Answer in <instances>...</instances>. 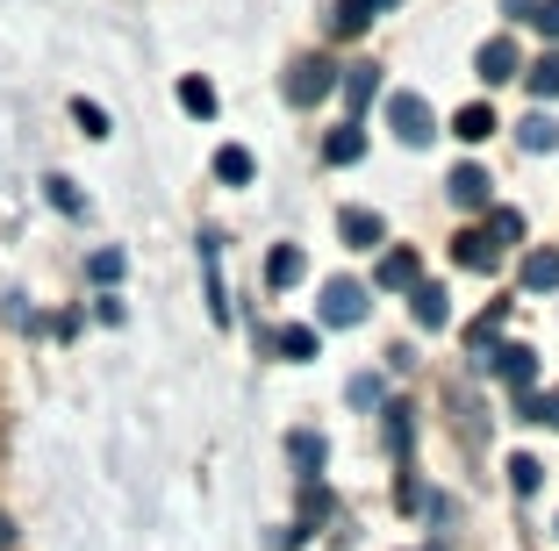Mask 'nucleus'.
Instances as JSON below:
<instances>
[{
    "label": "nucleus",
    "instance_id": "4c0bfd02",
    "mask_svg": "<svg viewBox=\"0 0 559 551\" xmlns=\"http://www.w3.org/2000/svg\"><path fill=\"white\" fill-rule=\"evenodd\" d=\"M552 530H559V523H552Z\"/></svg>",
    "mask_w": 559,
    "mask_h": 551
},
{
    "label": "nucleus",
    "instance_id": "e433bc0d",
    "mask_svg": "<svg viewBox=\"0 0 559 551\" xmlns=\"http://www.w3.org/2000/svg\"><path fill=\"white\" fill-rule=\"evenodd\" d=\"M373 8H395V0H373Z\"/></svg>",
    "mask_w": 559,
    "mask_h": 551
},
{
    "label": "nucleus",
    "instance_id": "c756f323",
    "mask_svg": "<svg viewBox=\"0 0 559 551\" xmlns=\"http://www.w3.org/2000/svg\"><path fill=\"white\" fill-rule=\"evenodd\" d=\"M122 265H130L122 251H94V259H86V273H94V287H116V279H122Z\"/></svg>",
    "mask_w": 559,
    "mask_h": 551
},
{
    "label": "nucleus",
    "instance_id": "412c9836",
    "mask_svg": "<svg viewBox=\"0 0 559 551\" xmlns=\"http://www.w3.org/2000/svg\"><path fill=\"white\" fill-rule=\"evenodd\" d=\"M366 22H373V0H337L330 8V29L337 36H366Z\"/></svg>",
    "mask_w": 559,
    "mask_h": 551
},
{
    "label": "nucleus",
    "instance_id": "6e6552de",
    "mask_svg": "<svg viewBox=\"0 0 559 551\" xmlns=\"http://www.w3.org/2000/svg\"><path fill=\"white\" fill-rule=\"evenodd\" d=\"M337 94H345L352 122H359V115L373 108V94H380V72H373V65H352V72H337Z\"/></svg>",
    "mask_w": 559,
    "mask_h": 551
},
{
    "label": "nucleus",
    "instance_id": "c9c22d12",
    "mask_svg": "<svg viewBox=\"0 0 559 551\" xmlns=\"http://www.w3.org/2000/svg\"><path fill=\"white\" fill-rule=\"evenodd\" d=\"M0 551H15V516L0 508Z\"/></svg>",
    "mask_w": 559,
    "mask_h": 551
},
{
    "label": "nucleus",
    "instance_id": "7ed1b4c3",
    "mask_svg": "<svg viewBox=\"0 0 559 551\" xmlns=\"http://www.w3.org/2000/svg\"><path fill=\"white\" fill-rule=\"evenodd\" d=\"M316 315H323L330 330L366 323V287H359V279H330V287H323V301H316Z\"/></svg>",
    "mask_w": 559,
    "mask_h": 551
},
{
    "label": "nucleus",
    "instance_id": "7c9ffc66",
    "mask_svg": "<svg viewBox=\"0 0 559 551\" xmlns=\"http://www.w3.org/2000/svg\"><path fill=\"white\" fill-rule=\"evenodd\" d=\"M72 122H80L86 136H108V108H94V100H86V94L72 100Z\"/></svg>",
    "mask_w": 559,
    "mask_h": 551
},
{
    "label": "nucleus",
    "instance_id": "dca6fc26",
    "mask_svg": "<svg viewBox=\"0 0 559 551\" xmlns=\"http://www.w3.org/2000/svg\"><path fill=\"white\" fill-rule=\"evenodd\" d=\"M516 144H524L531 151V158H545V151H559V122H552V115H524V122H516Z\"/></svg>",
    "mask_w": 559,
    "mask_h": 551
},
{
    "label": "nucleus",
    "instance_id": "9b49d317",
    "mask_svg": "<svg viewBox=\"0 0 559 551\" xmlns=\"http://www.w3.org/2000/svg\"><path fill=\"white\" fill-rule=\"evenodd\" d=\"M452 259H460L466 273H495V259H502V251H495L488 229H466V237H452Z\"/></svg>",
    "mask_w": 559,
    "mask_h": 551
},
{
    "label": "nucleus",
    "instance_id": "f3484780",
    "mask_svg": "<svg viewBox=\"0 0 559 551\" xmlns=\"http://www.w3.org/2000/svg\"><path fill=\"white\" fill-rule=\"evenodd\" d=\"M323 158L330 165H359L366 158V130H359V122H337V130L323 136Z\"/></svg>",
    "mask_w": 559,
    "mask_h": 551
},
{
    "label": "nucleus",
    "instance_id": "6ab92c4d",
    "mask_svg": "<svg viewBox=\"0 0 559 551\" xmlns=\"http://www.w3.org/2000/svg\"><path fill=\"white\" fill-rule=\"evenodd\" d=\"M251 172H259V158H251L245 144H223V151H215V179H223V187H251Z\"/></svg>",
    "mask_w": 559,
    "mask_h": 551
},
{
    "label": "nucleus",
    "instance_id": "f704fd0d",
    "mask_svg": "<svg viewBox=\"0 0 559 551\" xmlns=\"http://www.w3.org/2000/svg\"><path fill=\"white\" fill-rule=\"evenodd\" d=\"M502 15H510V22H531V15H538V0H502Z\"/></svg>",
    "mask_w": 559,
    "mask_h": 551
},
{
    "label": "nucleus",
    "instance_id": "a211bd4d",
    "mask_svg": "<svg viewBox=\"0 0 559 551\" xmlns=\"http://www.w3.org/2000/svg\"><path fill=\"white\" fill-rule=\"evenodd\" d=\"M516 80L531 86V100H538V108H552V100H559V58H552V50H545L538 65H524V72H516Z\"/></svg>",
    "mask_w": 559,
    "mask_h": 551
},
{
    "label": "nucleus",
    "instance_id": "393cba45",
    "mask_svg": "<svg viewBox=\"0 0 559 551\" xmlns=\"http://www.w3.org/2000/svg\"><path fill=\"white\" fill-rule=\"evenodd\" d=\"M180 108L194 115V122H209V115H215V86L209 80H180Z\"/></svg>",
    "mask_w": 559,
    "mask_h": 551
},
{
    "label": "nucleus",
    "instance_id": "a878e982",
    "mask_svg": "<svg viewBox=\"0 0 559 551\" xmlns=\"http://www.w3.org/2000/svg\"><path fill=\"white\" fill-rule=\"evenodd\" d=\"M44 194H50V208H66V215H86V201H80V187H72L66 172H50L44 179Z\"/></svg>",
    "mask_w": 559,
    "mask_h": 551
},
{
    "label": "nucleus",
    "instance_id": "4be33fe9",
    "mask_svg": "<svg viewBox=\"0 0 559 551\" xmlns=\"http://www.w3.org/2000/svg\"><path fill=\"white\" fill-rule=\"evenodd\" d=\"M524 287L531 294H552L559 287V251H531V259H524Z\"/></svg>",
    "mask_w": 559,
    "mask_h": 551
},
{
    "label": "nucleus",
    "instance_id": "2f4dec72",
    "mask_svg": "<svg viewBox=\"0 0 559 551\" xmlns=\"http://www.w3.org/2000/svg\"><path fill=\"white\" fill-rule=\"evenodd\" d=\"M345 394H352V408H380V402H388V387H380L373 373H359V380H352Z\"/></svg>",
    "mask_w": 559,
    "mask_h": 551
},
{
    "label": "nucleus",
    "instance_id": "2eb2a0df",
    "mask_svg": "<svg viewBox=\"0 0 559 551\" xmlns=\"http://www.w3.org/2000/svg\"><path fill=\"white\" fill-rule=\"evenodd\" d=\"M424 279V259L416 251H388V259L373 265V287H416Z\"/></svg>",
    "mask_w": 559,
    "mask_h": 551
},
{
    "label": "nucleus",
    "instance_id": "f03ea898",
    "mask_svg": "<svg viewBox=\"0 0 559 551\" xmlns=\"http://www.w3.org/2000/svg\"><path fill=\"white\" fill-rule=\"evenodd\" d=\"M480 366H495V380H502V387H516V394L538 387V351H531V344H488V358H480Z\"/></svg>",
    "mask_w": 559,
    "mask_h": 551
},
{
    "label": "nucleus",
    "instance_id": "c85d7f7f",
    "mask_svg": "<svg viewBox=\"0 0 559 551\" xmlns=\"http://www.w3.org/2000/svg\"><path fill=\"white\" fill-rule=\"evenodd\" d=\"M538 480H545V466H538L531 452H516V458H510V487H516V494H538Z\"/></svg>",
    "mask_w": 559,
    "mask_h": 551
},
{
    "label": "nucleus",
    "instance_id": "aec40b11",
    "mask_svg": "<svg viewBox=\"0 0 559 551\" xmlns=\"http://www.w3.org/2000/svg\"><path fill=\"white\" fill-rule=\"evenodd\" d=\"M502 323H510V301H495V309H480L474 323H466V351H488V344L502 337Z\"/></svg>",
    "mask_w": 559,
    "mask_h": 551
},
{
    "label": "nucleus",
    "instance_id": "20e7f679",
    "mask_svg": "<svg viewBox=\"0 0 559 551\" xmlns=\"http://www.w3.org/2000/svg\"><path fill=\"white\" fill-rule=\"evenodd\" d=\"M388 122H395L402 144H430V136H438V122H430V100H424V94H395V100H388Z\"/></svg>",
    "mask_w": 559,
    "mask_h": 551
},
{
    "label": "nucleus",
    "instance_id": "0eeeda50",
    "mask_svg": "<svg viewBox=\"0 0 559 551\" xmlns=\"http://www.w3.org/2000/svg\"><path fill=\"white\" fill-rule=\"evenodd\" d=\"M474 65H480V80H488V86H502V80H516V72H524V58H516V44H510V36H488Z\"/></svg>",
    "mask_w": 559,
    "mask_h": 551
},
{
    "label": "nucleus",
    "instance_id": "4468645a",
    "mask_svg": "<svg viewBox=\"0 0 559 551\" xmlns=\"http://www.w3.org/2000/svg\"><path fill=\"white\" fill-rule=\"evenodd\" d=\"M495 130H502V122H495V108H488V100H474V108H460V115H452V136H460V144H488Z\"/></svg>",
    "mask_w": 559,
    "mask_h": 551
},
{
    "label": "nucleus",
    "instance_id": "f8f14e48",
    "mask_svg": "<svg viewBox=\"0 0 559 551\" xmlns=\"http://www.w3.org/2000/svg\"><path fill=\"white\" fill-rule=\"evenodd\" d=\"M444 194L460 201V208H488V172H480V165H452Z\"/></svg>",
    "mask_w": 559,
    "mask_h": 551
},
{
    "label": "nucleus",
    "instance_id": "9d476101",
    "mask_svg": "<svg viewBox=\"0 0 559 551\" xmlns=\"http://www.w3.org/2000/svg\"><path fill=\"white\" fill-rule=\"evenodd\" d=\"M301 273H309V259H301V243H273V259H265V287H273V294H287Z\"/></svg>",
    "mask_w": 559,
    "mask_h": 551
},
{
    "label": "nucleus",
    "instance_id": "f257e3e1",
    "mask_svg": "<svg viewBox=\"0 0 559 551\" xmlns=\"http://www.w3.org/2000/svg\"><path fill=\"white\" fill-rule=\"evenodd\" d=\"M280 94H287V108H316L323 94H337V65L330 58H295L287 80H280Z\"/></svg>",
    "mask_w": 559,
    "mask_h": 551
},
{
    "label": "nucleus",
    "instance_id": "b1692460",
    "mask_svg": "<svg viewBox=\"0 0 559 551\" xmlns=\"http://www.w3.org/2000/svg\"><path fill=\"white\" fill-rule=\"evenodd\" d=\"M287 452H295V466H301V472H316V466L330 458V444L316 438V430H295V438H287Z\"/></svg>",
    "mask_w": 559,
    "mask_h": 551
},
{
    "label": "nucleus",
    "instance_id": "39448f33",
    "mask_svg": "<svg viewBox=\"0 0 559 551\" xmlns=\"http://www.w3.org/2000/svg\"><path fill=\"white\" fill-rule=\"evenodd\" d=\"M201 279H209V315L215 323H230V294H223V237H201Z\"/></svg>",
    "mask_w": 559,
    "mask_h": 551
},
{
    "label": "nucleus",
    "instance_id": "ddd939ff",
    "mask_svg": "<svg viewBox=\"0 0 559 551\" xmlns=\"http://www.w3.org/2000/svg\"><path fill=\"white\" fill-rule=\"evenodd\" d=\"M265 344H273L280 358H316V351H323V337H316V323H280V330H273Z\"/></svg>",
    "mask_w": 559,
    "mask_h": 551
},
{
    "label": "nucleus",
    "instance_id": "cd10ccee",
    "mask_svg": "<svg viewBox=\"0 0 559 551\" xmlns=\"http://www.w3.org/2000/svg\"><path fill=\"white\" fill-rule=\"evenodd\" d=\"M488 237H495V251L516 243V237H524V215H516V208H488Z\"/></svg>",
    "mask_w": 559,
    "mask_h": 551
},
{
    "label": "nucleus",
    "instance_id": "bb28decb",
    "mask_svg": "<svg viewBox=\"0 0 559 551\" xmlns=\"http://www.w3.org/2000/svg\"><path fill=\"white\" fill-rule=\"evenodd\" d=\"M409 416H416V408L388 402V452H395V458H409Z\"/></svg>",
    "mask_w": 559,
    "mask_h": 551
},
{
    "label": "nucleus",
    "instance_id": "5701e85b",
    "mask_svg": "<svg viewBox=\"0 0 559 551\" xmlns=\"http://www.w3.org/2000/svg\"><path fill=\"white\" fill-rule=\"evenodd\" d=\"M516 422H552L559 430V387L552 394H516Z\"/></svg>",
    "mask_w": 559,
    "mask_h": 551
},
{
    "label": "nucleus",
    "instance_id": "1a4fd4ad",
    "mask_svg": "<svg viewBox=\"0 0 559 551\" xmlns=\"http://www.w3.org/2000/svg\"><path fill=\"white\" fill-rule=\"evenodd\" d=\"M337 237H345L352 251H373V243L388 237V223H380L373 208H345V215H337Z\"/></svg>",
    "mask_w": 559,
    "mask_h": 551
},
{
    "label": "nucleus",
    "instance_id": "423d86ee",
    "mask_svg": "<svg viewBox=\"0 0 559 551\" xmlns=\"http://www.w3.org/2000/svg\"><path fill=\"white\" fill-rule=\"evenodd\" d=\"M409 315H416V330H444L452 323V294L430 287V279H416L409 287Z\"/></svg>",
    "mask_w": 559,
    "mask_h": 551
},
{
    "label": "nucleus",
    "instance_id": "473e14b6",
    "mask_svg": "<svg viewBox=\"0 0 559 551\" xmlns=\"http://www.w3.org/2000/svg\"><path fill=\"white\" fill-rule=\"evenodd\" d=\"M323 508H330V494H323V487H301V523H323Z\"/></svg>",
    "mask_w": 559,
    "mask_h": 551
},
{
    "label": "nucleus",
    "instance_id": "72a5a7b5",
    "mask_svg": "<svg viewBox=\"0 0 559 551\" xmlns=\"http://www.w3.org/2000/svg\"><path fill=\"white\" fill-rule=\"evenodd\" d=\"M531 22H538L545 36H559V0H538V15H531Z\"/></svg>",
    "mask_w": 559,
    "mask_h": 551
}]
</instances>
